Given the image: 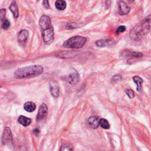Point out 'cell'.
<instances>
[{"label": "cell", "mask_w": 151, "mask_h": 151, "mask_svg": "<svg viewBox=\"0 0 151 151\" xmlns=\"http://www.w3.org/2000/svg\"><path fill=\"white\" fill-rule=\"evenodd\" d=\"M55 6L57 9L63 11L66 8V2L64 0H57L55 2Z\"/></svg>", "instance_id": "cell-18"}, {"label": "cell", "mask_w": 151, "mask_h": 151, "mask_svg": "<svg viewBox=\"0 0 151 151\" xmlns=\"http://www.w3.org/2000/svg\"><path fill=\"white\" fill-rule=\"evenodd\" d=\"M33 132H34V133H35V134H38L39 133V132H40V130H39L38 129H35L34 130Z\"/></svg>", "instance_id": "cell-28"}, {"label": "cell", "mask_w": 151, "mask_h": 151, "mask_svg": "<svg viewBox=\"0 0 151 151\" xmlns=\"http://www.w3.org/2000/svg\"><path fill=\"white\" fill-rule=\"evenodd\" d=\"M1 27L3 29H7L8 28H9V27H10V22L7 19H5L2 22V25Z\"/></svg>", "instance_id": "cell-20"}, {"label": "cell", "mask_w": 151, "mask_h": 151, "mask_svg": "<svg viewBox=\"0 0 151 151\" xmlns=\"http://www.w3.org/2000/svg\"><path fill=\"white\" fill-rule=\"evenodd\" d=\"M73 146L70 144H65L61 147V150H73Z\"/></svg>", "instance_id": "cell-22"}, {"label": "cell", "mask_w": 151, "mask_h": 151, "mask_svg": "<svg viewBox=\"0 0 151 151\" xmlns=\"http://www.w3.org/2000/svg\"><path fill=\"white\" fill-rule=\"evenodd\" d=\"M86 41L87 39L84 37L79 35L73 36L64 42L63 47L67 48L78 49L82 48L85 45Z\"/></svg>", "instance_id": "cell-4"}, {"label": "cell", "mask_w": 151, "mask_h": 151, "mask_svg": "<svg viewBox=\"0 0 151 151\" xmlns=\"http://www.w3.org/2000/svg\"><path fill=\"white\" fill-rule=\"evenodd\" d=\"M126 93L130 99H133L134 97V93L131 89H127L126 90Z\"/></svg>", "instance_id": "cell-24"}, {"label": "cell", "mask_w": 151, "mask_h": 151, "mask_svg": "<svg viewBox=\"0 0 151 151\" xmlns=\"http://www.w3.org/2000/svg\"><path fill=\"white\" fill-rule=\"evenodd\" d=\"M130 2H131V3H133V2H134V0H128Z\"/></svg>", "instance_id": "cell-29"}, {"label": "cell", "mask_w": 151, "mask_h": 151, "mask_svg": "<svg viewBox=\"0 0 151 151\" xmlns=\"http://www.w3.org/2000/svg\"><path fill=\"white\" fill-rule=\"evenodd\" d=\"M39 24L42 30L43 41L46 44H50L54 39V28L50 18L47 15H42L39 21Z\"/></svg>", "instance_id": "cell-2"}, {"label": "cell", "mask_w": 151, "mask_h": 151, "mask_svg": "<svg viewBox=\"0 0 151 151\" xmlns=\"http://www.w3.org/2000/svg\"><path fill=\"white\" fill-rule=\"evenodd\" d=\"M18 122L24 126H28L31 123V119L24 116H20L18 119Z\"/></svg>", "instance_id": "cell-12"}, {"label": "cell", "mask_w": 151, "mask_h": 151, "mask_svg": "<svg viewBox=\"0 0 151 151\" xmlns=\"http://www.w3.org/2000/svg\"><path fill=\"white\" fill-rule=\"evenodd\" d=\"M24 109L28 112H32L36 109V105L34 103L31 101L26 102L24 105Z\"/></svg>", "instance_id": "cell-13"}, {"label": "cell", "mask_w": 151, "mask_h": 151, "mask_svg": "<svg viewBox=\"0 0 151 151\" xmlns=\"http://www.w3.org/2000/svg\"><path fill=\"white\" fill-rule=\"evenodd\" d=\"M48 113V107L47 105L44 103H42L40 106L38 114L37 115V120L40 121L44 119L47 115Z\"/></svg>", "instance_id": "cell-6"}, {"label": "cell", "mask_w": 151, "mask_h": 151, "mask_svg": "<svg viewBox=\"0 0 151 151\" xmlns=\"http://www.w3.org/2000/svg\"><path fill=\"white\" fill-rule=\"evenodd\" d=\"M2 143L4 145H9L12 143V136L9 127H5L2 135Z\"/></svg>", "instance_id": "cell-5"}, {"label": "cell", "mask_w": 151, "mask_h": 151, "mask_svg": "<svg viewBox=\"0 0 151 151\" xmlns=\"http://www.w3.org/2000/svg\"><path fill=\"white\" fill-rule=\"evenodd\" d=\"M28 31L26 29H22L18 35V41L19 43H24L28 38Z\"/></svg>", "instance_id": "cell-11"}, {"label": "cell", "mask_w": 151, "mask_h": 151, "mask_svg": "<svg viewBox=\"0 0 151 151\" xmlns=\"http://www.w3.org/2000/svg\"><path fill=\"white\" fill-rule=\"evenodd\" d=\"M43 67L40 65H33L17 69L14 73L16 78H25L37 76L43 72Z\"/></svg>", "instance_id": "cell-3"}, {"label": "cell", "mask_w": 151, "mask_h": 151, "mask_svg": "<svg viewBox=\"0 0 151 151\" xmlns=\"http://www.w3.org/2000/svg\"><path fill=\"white\" fill-rule=\"evenodd\" d=\"M119 14L121 15H127L129 13L130 11V7L124 1H119Z\"/></svg>", "instance_id": "cell-7"}, {"label": "cell", "mask_w": 151, "mask_h": 151, "mask_svg": "<svg viewBox=\"0 0 151 151\" xmlns=\"http://www.w3.org/2000/svg\"><path fill=\"white\" fill-rule=\"evenodd\" d=\"M43 6L46 9L50 8V4H49V0H43L42 3Z\"/></svg>", "instance_id": "cell-27"}, {"label": "cell", "mask_w": 151, "mask_h": 151, "mask_svg": "<svg viewBox=\"0 0 151 151\" xmlns=\"http://www.w3.org/2000/svg\"><path fill=\"white\" fill-rule=\"evenodd\" d=\"M125 30H126V27H125L124 25H120V26H119V27L117 28V29H116V34L117 35V34H119L120 33L124 32Z\"/></svg>", "instance_id": "cell-25"}, {"label": "cell", "mask_w": 151, "mask_h": 151, "mask_svg": "<svg viewBox=\"0 0 151 151\" xmlns=\"http://www.w3.org/2000/svg\"><path fill=\"white\" fill-rule=\"evenodd\" d=\"M99 125H100V126H101L102 128H103L104 129H108L110 127V125H109L108 121L105 119H100Z\"/></svg>", "instance_id": "cell-19"}, {"label": "cell", "mask_w": 151, "mask_h": 151, "mask_svg": "<svg viewBox=\"0 0 151 151\" xmlns=\"http://www.w3.org/2000/svg\"><path fill=\"white\" fill-rule=\"evenodd\" d=\"M122 79V76L120 75L116 74V75H114L113 77V78L111 79V82L114 83L118 82L119 81H120Z\"/></svg>", "instance_id": "cell-23"}, {"label": "cell", "mask_w": 151, "mask_h": 151, "mask_svg": "<svg viewBox=\"0 0 151 151\" xmlns=\"http://www.w3.org/2000/svg\"><path fill=\"white\" fill-rule=\"evenodd\" d=\"M150 31H151V14L147 16L132 29L130 32V37L134 41H139Z\"/></svg>", "instance_id": "cell-1"}, {"label": "cell", "mask_w": 151, "mask_h": 151, "mask_svg": "<svg viewBox=\"0 0 151 151\" xmlns=\"http://www.w3.org/2000/svg\"><path fill=\"white\" fill-rule=\"evenodd\" d=\"M50 89L51 95L54 97H57L59 95V87L57 83L55 81H51L50 83Z\"/></svg>", "instance_id": "cell-8"}, {"label": "cell", "mask_w": 151, "mask_h": 151, "mask_svg": "<svg viewBox=\"0 0 151 151\" xmlns=\"http://www.w3.org/2000/svg\"><path fill=\"white\" fill-rule=\"evenodd\" d=\"M5 13H6V10L4 8H2L0 11V17H1V22L5 19Z\"/></svg>", "instance_id": "cell-26"}, {"label": "cell", "mask_w": 151, "mask_h": 151, "mask_svg": "<svg viewBox=\"0 0 151 151\" xmlns=\"http://www.w3.org/2000/svg\"><path fill=\"white\" fill-rule=\"evenodd\" d=\"M9 8L10 11L12 12V13L13 14L14 17L16 18H18V17L19 15V11H18V8L16 2L15 1H13L11 4Z\"/></svg>", "instance_id": "cell-14"}, {"label": "cell", "mask_w": 151, "mask_h": 151, "mask_svg": "<svg viewBox=\"0 0 151 151\" xmlns=\"http://www.w3.org/2000/svg\"><path fill=\"white\" fill-rule=\"evenodd\" d=\"M100 119H99L98 117L96 116H92L88 118V123L92 128L96 129L99 126H100L99 125Z\"/></svg>", "instance_id": "cell-10"}, {"label": "cell", "mask_w": 151, "mask_h": 151, "mask_svg": "<svg viewBox=\"0 0 151 151\" xmlns=\"http://www.w3.org/2000/svg\"><path fill=\"white\" fill-rule=\"evenodd\" d=\"M65 28L67 29H73L76 28H77V24L75 23V22H68V23L67 24V25L65 26Z\"/></svg>", "instance_id": "cell-21"}, {"label": "cell", "mask_w": 151, "mask_h": 151, "mask_svg": "<svg viewBox=\"0 0 151 151\" xmlns=\"http://www.w3.org/2000/svg\"><path fill=\"white\" fill-rule=\"evenodd\" d=\"M113 41L109 40H100L96 42V45L99 47H103L110 45L113 44Z\"/></svg>", "instance_id": "cell-15"}, {"label": "cell", "mask_w": 151, "mask_h": 151, "mask_svg": "<svg viewBox=\"0 0 151 151\" xmlns=\"http://www.w3.org/2000/svg\"><path fill=\"white\" fill-rule=\"evenodd\" d=\"M80 80V76L79 74L76 71V72H74L71 74H70L68 78L67 81L70 84H77Z\"/></svg>", "instance_id": "cell-9"}, {"label": "cell", "mask_w": 151, "mask_h": 151, "mask_svg": "<svg viewBox=\"0 0 151 151\" xmlns=\"http://www.w3.org/2000/svg\"><path fill=\"white\" fill-rule=\"evenodd\" d=\"M123 56L124 57H131L134 58H140L143 56L142 53L140 52L136 51H127L126 52H123Z\"/></svg>", "instance_id": "cell-16"}, {"label": "cell", "mask_w": 151, "mask_h": 151, "mask_svg": "<svg viewBox=\"0 0 151 151\" xmlns=\"http://www.w3.org/2000/svg\"><path fill=\"white\" fill-rule=\"evenodd\" d=\"M133 80L134 81V82L137 84V87H136V90L137 91H141L142 90V84L143 83V80L141 77H140L139 76H134L133 78Z\"/></svg>", "instance_id": "cell-17"}]
</instances>
